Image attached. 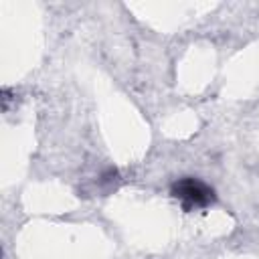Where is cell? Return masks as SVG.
<instances>
[{
	"instance_id": "1",
	"label": "cell",
	"mask_w": 259,
	"mask_h": 259,
	"mask_svg": "<svg viewBox=\"0 0 259 259\" xmlns=\"http://www.w3.org/2000/svg\"><path fill=\"white\" fill-rule=\"evenodd\" d=\"M170 194L182 204L184 210L208 208L217 200L214 188L208 186L206 182H202L200 178H192V176H184V178L174 180L170 186Z\"/></svg>"
}]
</instances>
